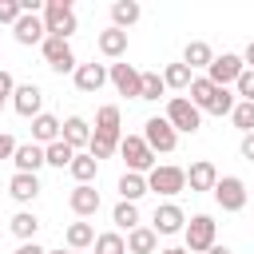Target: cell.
I'll use <instances>...</instances> for the list:
<instances>
[{
	"mask_svg": "<svg viewBox=\"0 0 254 254\" xmlns=\"http://www.w3.org/2000/svg\"><path fill=\"white\" fill-rule=\"evenodd\" d=\"M12 163H16L20 175H36L40 167H48V163H44V147H36V143H16Z\"/></svg>",
	"mask_w": 254,
	"mask_h": 254,
	"instance_id": "cell-19",
	"label": "cell"
},
{
	"mask_svg": "<svg viewBox=\"0 0 254 254\" xmlns=\"http://www.w3.org/2000/svg\"><path fill=\"white\" fill-rule=\"evenodd\" d=\"M60 139H64L71 151L87 147V143H91V127H87V119H83V115H67L64 127H60Z\"/></svg>",
	"mask_w": 254,
	"mask_h": 254,
	"instance_id": "cell-17",
	"label": "cell"
},
{
	"mask_svg": "<svg viewBox=\"0 0 254 254\" xmlns=\"http://www.w3.org/2000/svg\"><path fill=\"white\" fill-rule=\"evenodd\" d=\"M71 79H75V87L83 91V95H95L103 83H107V64H79L75 71H71Z\"/></svg>",
	"mask_w": 254,
	"mask_h": 254,
	"instance_id": "cell-15",
	"label": "cell"
},
{
	"mask_svg": "<svg viewBox=\"0 0 254 254\" xmlns=\"http://www.w3.org/2000/svg\"><path fill=\"white\" fill-rule=\"evenodd\" d=\"M60 127H64V123H60L56 115L40 111V115L32 119V143H36V147H48V143H56V139H60Z\"/></svg>",
	"mask_w": 254,
	"mask_h": 254,
	"instance_id": "cell-21",
	"label": "cell"
},
{
	"mask_svg": "<svg viewBox=\"0 0 254 254\" xmlns=\"http://www.w3.org/2000/svg\"><path fill=\"white\" fill-rule=\"evenodd\" d=\"M147 190H155V194H163V198L171 202L175 194H183V190H187V167L155 163V167L147 171Z\"/></svg>",
	"mask_w": 254,
	"mask_h": 254,
	"instance_id": "cell-1",
	"label": "cell"
},
{
	"mask_svg": "<svg viewBox=\"0 0 254 254\" xmlns=\"http://www.w3.org/2000/svg\"><path fill=\"white\" fill-rule=\"evenodd\" d=\"M119 123H123V115H119V107H115V103H103V107L95 111V131L119 135Z\"/></svg>",
	"mask_w": 254,
	"mask_h": 254,
	"instance_id": "cell-34",
	"label": "cell"
},
{
	"mask_svg": "<svg viewBox=\"0 0 254 254\" xmlns=\"http://www.w3.org/2000/svg\"><path fill=\"white\" fill-rule=\"evenodd\" d=\"M242 67H246V64H242V56H238V52H222V56H214V60H210L206 79H210L214 87H230V83L242 75Z\"/></svg>",
	"mask_w": 254,
	"mask_h": 254,
	"instance_id": "cell-9",
	"label": "cell"
},
{
	"mask_svg": "<svg viewBox=\"0 0 254 254\" xmlns=\"http://www.w3.org/2000/svg\"><path fill=\"white\" fill-rule=\"evenodd\" d=\"M12 107H16V115L36 119V115L44 111V91H40V83H16V91H12Z\"/></svg>",
	"mask_w": 254,
	"mask_h": 254,
	"instance_id": "cell-11",
	"label": "cell"
},
{
	"mask_svg": "<svg viewBox=\"0 0 254 254\" xmlns=\"http://www.w3.org/2000/svg\"><path fill=\"white\" fill-rule=\"evenodd\" d=\"M234 103H238V95H234L230 87H214V95H210L206 111H210V115H230V111H234Z\"/></svg>",
	"mask_w": 254,
	"mask_h": 254,
	"instance_id": "cell-36",
	"label": "cell"
},
{
	"mask_svg": "<svg viewBox=\"0 0 254 254\" xmlns=\"http://www.w3.org/2000/svg\"><path fill=\"white\" fill-rule=\"evenodd\" d=\"M171 127H175V135H194L198 127H202V111L187 99V95H171L167 99V115H163Z\"/></svg>",
	"mask_w": 254,
	"mask_h": 254,
	"instance_id": "cell-4",
	"label": "cell"
},
{
	"mask_svg": "<svg viewBox=\"0 0 254 254\" xmlns=\"http://www.w3.org/2000/svg\"><path fill=\"white\" fill-rule=\"evenodd\" d=\"M183 226H187V214H183L179 202H159L155 206V214H151V230L155 234H179Z\"/></svg>",
	"mask_w": 254,
	"mask_h": 254,
	"instance_id": "cell-12",
	"label": "cell"
},
{
	"mask_svg": "<svg viewBox=\"0 0 254 254\" xmlns=\"http://www.w3.org/2000/svg\"><path fill=\"white\" fill-rule=\"evenodd\" d=\"M242 64H246V67H250V71H254V40H250V44H246V52H242Z\"/></svg>",
	"mask_w": 254,
	"mask_h": 254,
	"instance_id": "cell-45",
	"label": "cell"
},
{
	"mask_svg": "<svg viewBox=\"0 0 254 254\" xmlns=\"http://www.w3.org/2000/svg\"><path fill=\"white\" fill-rule=\"evenodd\" d=\"M12 91H16V79H12V71H4V67H0V103H8V99H12Z\"/></svg>",
	"mask_w": 254,
	"mask_h": 254,
	"instance_id": "cell-41",
	"label": "cell"
},
{
	"mask_svg": "<svg viewBox=\"0 0 254 254\" xmlns=\"http://www.w3.org/2000/svg\"><path fill=\"white\" fill-rule=\"evenodd\" d=\"M64 242H67V250H87V246H95V226L91 222H67V230H64Z\"/></svg>",
	"mask_w": 254,
	"mask_h": 254,
	"instance_id": "cell-22",
	"label": "cell"
},
{
	"mask_svg": "<svg viewBox=\"0 0 254 254\" xmlns=\"http://www.w3.org/2000/svg\"><path fill=\"white\" fill-rule=\"evenodd\" d=\"M143 143H147L155 155H171V151L179 147V135H175V127H171L163 115H151V119L143 123Z\"/></svg>",
	"mask_w": 254,
	"mask_h": 254,
	"instance_id": "cell-5",
	"label": "cell"
},
{
	"mask_svg": "<svg viewBox=\"0 0 254 254\" xmlns=\"http://www.w3.org/2000/svg\"><path fill=\"white\" fill-rule=\"evenodd\" d=\"M127 254H155L159 250V234L151 230V226H135V230H127Z\"/></svg>",
	"mask_w": 254,
	"mask_h": 254,
	"instance_id": "cell-23",
	"label": "cell"
},
{
	"mask_svg": "<svg viewBox=\"0 0 254 254\" xmlns=\"http://www.w3.org/2000/svg\"><path fill=\"white\" fill-rule=\"evenodd\" d=\"M210 60H214V52H210V44L206 40H190L187 48H183V64L194 71V67H210Z\"/></svg>",
	"mask_w": 254,
	"mask_h": 254,
	"instance_id": "cell-30",
	"label": "cell"
},
{
	"mask_svg": "<svg viewBox=\"0 0 254 254\" xmlns=\"http://www.w3.org/2000/svg\"><path fill=\"white\" fill-rule=\"evenodd\" d=\"M40 52H44L48 67H52V71H60V75L79 67V60H75V52H71V40H60V36H44Z\"/></svg>",
	"mask_w": 254,
	"mask_h": 254,
	"instance_id": "cell-7",
	"label": "cell"
},
{
	"mask_svg": "<svg viewBox=\"0 0 254 254\" xmlns=\"http://www.w3.org/2000/svg\"><path fill=\"white\" fill-rule=\"evenodd\" d=\"M214 183H218V167H214L210 159H194V163L187 167V187H190V194L214 190Z\"/></svg>",
	"mask_w": 254,
	"mask_h": 254,
	"instance_id": "cell-13",
	"label": "cell"
},
{
	"mask_svg": "<svg viewBox=\"0 0 254 254\" xmlns=\"http://www.w3.org/2000/svg\"><path fill=\"white\" fill-rule=\"evenodd\" d=\"M95 254H127V242L119 230H103L95 234Z\"/></svg>",
	"mask_w": 254,
	"mask_h": 254,
	"instance_id": "cell-37",
	"label": "cell"
},
{
	"mask_svg": "<svg viewBox=\"0 0 254 254\" xmlns=\"http://www.w3.org/2000/svg\"><path fill=\"white\" fill-rule=\"evenodd\" d=\"M111 222H115V230H135V226H143L139 222V202H115V210H111Z\"/></svg>",
	"mask_w": 254,
	"mask_h": 254,
	"instance_id": "cell-31",
	"label": "cell"
},
{
	"mask_svg": "<svg viewBox=\"0 0 254 254\" xmlns=\"http://www.w3.org/2000/svg\"><path fill=\"white\" fill-rule=\"evenodd\" d=\"M159 254H187L183 246H167V250H159Z\"/></svg>",
	"mask_w": 254,
	"mask_h": 254,
	"instance_id": "cell-47",
	"label": "cell"
},
{
	"mask_svg": "<svg viewBox=\"0 0 254 254\" xmlns=\"http://www.w3.org/2000/svg\"><path fill=\"white\" fill-rule=\"evenodd\" d=\"M71 179H75V187H87V183H95V175H99V163L87 155V151H75V159H71Z\"/></svg>",
	"mask_w": 254,
	"mask_h": 254,
	"instance_id": "cell-24",
	"label": "cell"
},
{
	"mask_svg": "<svg viewBox=\"0 0 254 254\" xmlns=\"http://www.w3.org/2000/svg\"><path fill=\"white\" fill-rule=\"evenodd\" d=\"M4 190H8L16 202H24V206H28V202H36V194H40V175H20V171H16V175L8 179V187H4Z\"/></svg>",
	"mask_w": 254,
	"mask_h": 254,
	"instance_id": "cell-20",
	"label": "cell"
},
{
	"mask_svg": "<svg viewBox=\"0 0 254 254\" xmlns=\"http://www.w3.org/2000/svg\"><path fill=\"white\" fill-rule=\"evenodd\" d=\"M20 16H24L20 0H0V24H16Z\"/></svg>",
	"mask_w": 254,
	"mask_h": 254,
	"instance_id": "cell-40",
	"label": "cell"
},
{
	"mask_svg": "<svg viewBox=\"0 0 254 254\" xmlns=\"http://www.w3.org/2000/svg\"><path fill=\"white\" fill-rule=\"evenodd\" d=\"M48 254H64V250H48Z\"/></svg>",
	"mask_w": 254,
	"mask_h": 254,
	"instance_id": "cell-48",
	"label": "cell"
},
{
	"mask_svg": "<svg viewBox=\"0 0 254 254\" xmlns=\"http://www.w3.org/2000/svg\"><path fill=\"white\" fill-rule=\"evenodd\" d=\"M12 254H48V250H44L40 242H20V246H16Z\"/></svg>",
	"mask_w": 254,
	"mask_h": 254,
	"instance_id": "cell-44",
	"label": "cell"
},
{
	"mask_svg": "<svg viewBox=\"0 0 254 254\" xmlns=\"http://www.w3.org/2000/svg\"><path fill=\"white\" fill-rule=\"evenodd\" d=\"M119 155H123L127 171H135V175H147L155 167V151L143 143V135H123L119 139Z\"/></svg>",
	"mask_w": 254,
	"mask_h": 254,
	"instance_id": "cell-6",
	"label": "cell"
},
{
	"mask_svg": "<svg viewBox=\"0 0 254 254\" xmlns=\"http://www.w3.org/2000/svg\"><path fill=\"white\" fill-rule=\"evenodd\" d=\"M0 194H4V187H0Z\"/></svg>",
	"mask_w": 254,
	"mask_h": 254,
	"instance_id": "cell-51",
	"label": "cell"
},
{
	"mask_svg": "<svg viewBox=\"0 0 254 254\" xmlns=\"http://www.w3.org/2000/svg\"><path fill=\"white\" fill-rule=\"evenodd\" d=\"M167 95V83H163V75L159 71H143V83H139V99H163Z\"/></svg>",
	"mask_w": 254,
	"mask_h": 254,
	"instance_id": "cell-35",
	"label": "cell"
},
{
	"mask_svg": "<svg viewBox=\"0 0 254 254\" xmlns=\"http://www.w3.org/2000/svg\"><path fill=\"white\" fill-rule=\"evenodd\" d=\"M95 48H99V56H107V60H119V56H127V32H119V28H103L99 36H95Z\"/></svg>",
	"mask_w": 254,
	"mask_h": 254,
	"instance_id": "cell-18",
	"label": "cell"
},
{
	"mask_svg": "<svg viewBox=\"0 0 254 254\" xmlns=\"http://www.w3.org/2000/svg\"><path fill=\"white\" fill-rule=\"evenodd\" d=\"M159 75H163L167 91H187V87H190V79H194V71H190V67L183 64V60H179V64H167V67H163Z\"/></svg>",
	"mask_w": 254,
	"mask_h": 254,
	"instance_id": "cell-27",
	"label": "cell"
},
{
	"mask_svg": "<svg viewBox=\"0 0 254 254\" xmlns=\"http://www.w3.org/2000/svg\"><path fill=\"white\" fill-rule=\"evenodd\" d=\"M238 155H242L246 163H254V131H250V135H242V143H238Z\"/></svg>",
	"mask_w": 254,
	"mask_h": 254,
	"instance_id": "cell-43",
	"label": "cell"
},
{
	"mask_svg": "<svg viewBox=\"0 0 254 254\" xmlns=\"http://www.w3.org/2000/svg\"><path fill=\"white\" fill-rule=\"evenodd\" d=\"M99 190L87 183V187H71V194H67V206H71V214L75 218H91V214H99Z\"/></svg>",
	"mask_w": 254,
	"mask_h": 254,
	"instance_id": "cell-16",
	"label": "cell"
},
{
	"mask_svg": "<svg viewBox=\"0 0 254 254\" xmlns=\"http://www.w3.org/2000/svg\"><path fill=\"white\" fill-rule=\"evenodd\" d=\"M12 155H16V139H12L8 131H0V163H4V159H12Z\"/></svg>",
	"mask_w": 254,
	"mask_h": 254,
	"instance_id": "cell-42",
	"label": "cell"
},
{
	"mask_svg": "<svg viewBox=\"0 0 254 254\" xmlns=\"http://www.w3.org/2000/svg\"><path fill=\"white\" fill-rule=\"evenodd\" d=\"M75 28H79V20H75L71 0H44V32H48V36L71 40Z\"/></svg>",
	"mask_w": 254,
	"mask_h": 254,
	"instance_id": "cell-2",
	"label": "cell"
},
{
	"mask_svg": "<svg viewBox=\"0 0 254 254\" xmlns=\"http://www.w3.org/2000/svg\"><path fill=\"white\" fill-rule=\"evenodd\" d=\"M234 95L246 99V103H254V71L250 67H242V75L234 79Z\"/></svg>",
	"mask_w": 254,
	"mask_h": 254,
	"instance_id": "cell-39",
	"label": "cell"
},
{
	"mask_svg": "<svg viewBox=\"0 0 254 254\" xmlns=\"http://www.w3.org/2000/svg\"><path fill=\"white\" fill-rule=\"evenodd\" d=\"M107 83H111L119 95H127V99H139L143 71H139L135 64H111V67H107Z\"/></svg>",
	"mask_w": 254,
	"mask_h": 254,
	"instance_id": "cell-10",
	"label": "cell"
},
{
	"mask_svg": "<svg viewBox=\"0 0 254 254\" xmlns=\"http://www.w3.org/2000/svg\"><path fill=\"white\" fill-rule=\"evenodd\" d=\"M12 36H16V44H24V48H32V44H44V16H36V12H24L16 24H12Z\"/></svg>",
	"mask_w": 254,
	"mask_h": 254,
	"instance_id": "cell-14",
	"label": "cell"
},
{
	"mask_svg": "<svg viewBox=\"0 0 254 254\" xmlns=\"http://www.w3.org/2000/svg\"><path fill=\"white\" fill-rule=\"evenodd\" d=\"M183 250L187 254H206L214 242H218V222L210 218V214H194L187 226H183Z\"/></svg>",
	"mask_w": 254,
	"mask_h": 254,
	"instance_id": "cell-3",
	"label": "cell"
},
{
	"mask_svg": "<svg viewBox=\"0 0 254 254\" xmlns=\"http://www.w3.org/2000/svg\"><path fill=\"white\" fill-rule=\"evenodd\" d=\"M0 111H4V103H0Z\"/></svg>",
	"mask_w": 254,
	"mask_h": 254,
	"instance_id": "cell-50",
	"label": "cell"
},
{
	"mask_svg": "<svg viewBox=\"0 0 254 254\" xmlns=\"http://www.w3.org/2000/svg\"><path fill=\"white\" fill-rule=\"evenodd\" d=\"M139 16H143V8H139L135 0H115V4H111V28H119V32H127Z\"/></svg>",
	"mask_w": 254,
	"mask_h": 254,
	"instance_id": "cell-26",
	"label": "cell"
},
{
	"mask_svg": "<svg viewBox=\"0 0 254 254\" xmlns=\"http://www.w3.org/2000/svg\"><path fill=\"white\" fill-rule=\"evenodd\" d=\"M8 230H12L20 242H36V234H40V218H36L32 210H16L12 222H8Z\"/></svg>",
	"mask_w": 254,
	"mask_h": 254,
	"instance_id": "cell-25",
	"label": "cell"
},
{
	"mask_svg": "<svg viewBox=\"0 0 254 254\" xmlns=\"http://www.w3.org/2000/svg\"><path fill=\"white\" fill-rule=\"evenodd\" d=\"M206 254H234V250H230V246H222V242H214V246H210Z\"/></svg>",
	"mask_w": 254,
	"mask_h": 254,
	"instance_id": "cell-46",
	"label": "cell"
},
{
	"mask_svg": "<svg viewBox=\"0 0 254 254\" xmlns=\"http://www.w3.org/2000/svg\"><path fill=\"white\" fill-rule=\"evenodd\" d=\"M71 159H75V151H71L64 139H56V143L44 147V163H48V167H60V171H64V167H71Z\"/></svg>",
	"mask_w": 254,
	"mask_h": 254,
	"instance_id": "cell-33",
	"label": "cell"
},
{
	"mask_svg": "<svg viewBox=\"0 0 254 254\" xmlns=\"http://www.w3.org/2000/svg\"><path fill=\"white\" fill-rule=\"evenodd\" d=\"M230 123H234L242 135H250V131H254V103L238 99V103H234V111H230Z\"/></svg>",
	"mask_w": 254,
	"mask_h": 254,
	"instance_id": "cell-38",
	"label": "cell"
},
{
	"mask_svg": "<svg viewBox=\"0 0 254 254\" xmlns=\"http://www.w3.org/2000/svg\"><path fill=\"white\" fill-rule=\"evenodd\" d=\"M67 254H79V250H67Z\"/></svg>",
	"mask_w": 254,
	"mask_h": 254,
	"instance_id": "cell-49",
	"label": "cell"
},
{
	"mask_svg": "<svg viewBox=\"0 0 254 254\" xmlns=\"http://www.w3.org/2000/svg\"><path fill=\"white\" fill-rule=\"evenodd\" d=\"M119 139L123 135H107V131H91V143H87V155L99 163V159H111L119 151Z\"/></svg>",
	"mask_w": 254,
	"mask_h": 254,
	"instance_id": "cell-28",
	"label": "cell"
},
{
	"mask_svg": "<svg viewBox=\"0 0 254 254\" xmlns=\"http://www.w3.org/2000/svg\"><path fill=\"white\" fill-rule=\"evenodd\" d=\"M143 194H147V175L123 171V175H119V198H123V202H139Z\"/></svg>",
	"mask_w": 254,
	"mask_h": 254,
	"instance_id": "cell-29",
	"label": "cell"
},
{
	"mask_svg": "<svg viewBox=\"0 0 254 254\" xmlns=\"http://www.w3.org/2000/svg\"><path fill=\"white\" fill-rule=\"evenodd\" d=\"M214 202L226 210V214H234V210H242L246 206V183L238 179V175H218V183H214Z\"/></svg>",
	"mask_w": 254,
	"mask_h": 254,
	"instance_id": "cell-8",
	"label": "cell"
},
{
	"mask_svg": "<svg viewBox=\"0 0 254 254\" xmlns=\"http://www.w3.org/2000/svg\"><path fill=\"white\" fill-rule=\"evenodd\" d=\"M210 95H214V83H210L206 75H194V79H190V87H187V99H190V103H194L198 111H206Z\"/></svg>",
	"mask_w": 254,
	"mask_h": 254,
	"instance_id": "cell-32",
	"label": "cell"
}]
</instances>
